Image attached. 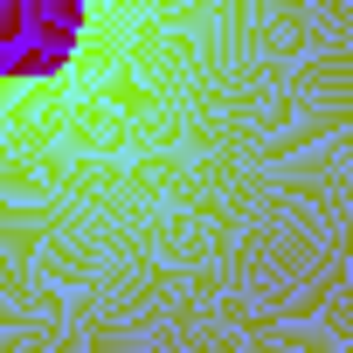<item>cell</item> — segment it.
<instances>
[{
  "label": "cell",
  "mask_w": 353,
  "mask_h": 353,
  "mask_svg": "<svg viewBox=\"0 0 353 353\" xmlns=\"http://www.w3.org/2000/svg\"><path fill=\"white\" fill-rule=\"evenodd\" d=\"M63 28V0H0V63H28Z\"/></svg>",
  "instance_id": "6da1fadb"
}]
</instances>
